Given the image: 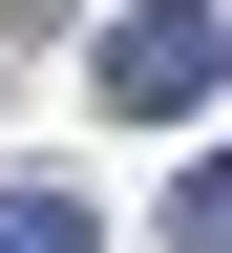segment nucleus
<instances>
[{
	"label": "nucleus",
	"mask_w": 232,
	"mask_h": 253,
	"mask_svg": "<svg viewBox=\"0 0 232 253\" xmlns=\"http://www.w3.org/2000/svg\"><path fill=\"white\" fill-rule=\"evenodd\" d=\"M85 84H106L127 126H190V106L232 84V21H211V0H127L106 42H85Z\"/></svg>",
	"instance_id": "1"
},
{
	"label": "nucleus",
	"mask_w": 232,
	"mask_h": 253,
	"mask_svg": "<svg viewBox=\"0 0 232 253\" xmlns=\"http://www.w3.org/2000/svg\"><path fill=\"white\" fill-rule=\"evenodd\" d=\"M0 253H106V211H85L63 169H21V190H0Z\"/></svg>",
	"instance_id": "2"
},
{
	"label": "nucleus",
	"mask_w": 232,
	"mask_h": 253,
	"mask_svg": "<svg viewBox=\"0 0 232 253\" xmlns=\"http://www.w3.org/2000/svg\"><path fill=\"white\" fill-rule=\"evenodd\" d=\"M169 253H232V148H211V169H169Z\"/></svg>",
	"instance_id": "3"
}]
</instances>
